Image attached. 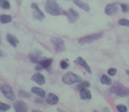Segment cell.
Masks as SVG:
<instances>
[{
	"label": "cell",
	"mask_w": 129,
	"mask_h": 112,
	"mask_svg": "<svg viewBox=\"0 0 129 112\" xmlns=\"http://www.w3.org/2000/svg\"><path fill=\"white\" fill-rule=\"evenodd\" d=\"M30 61L31 62L33 63H36V64H38V63H40V61H41V59L40 58L39 55L35 54V53H33V54H30Z\"/></svg>",
	"instance_id": "23"
},
{
	"label": "cell",
	"mask_w": 129,
	"mask_h": 112,
	"mask_svg": "<svg viewBox=\"0 0 129 112\" xmlns=\"http://www.w3.org/2000/svg\"><path fill=\"white\" fill-rule=\"evenodd\" d=\"M50 41L52 43V46L55 52L57 53H62L66 50V46H65V42L62 39L58 37H52L50 39Z\"/></svg>",
	"instance_id": "5"
},
{
	"label": "cell",
	"mask_w": 129,
	"mask_h": 112,
	"mask_svg": "<svg viewBox=\"0 0 129 112\" xmlns=\"http://www.w3.org/2000/svg\"><path fill=\"white\" fill-rule=\"evenodd\" d=\"M73 3L77 5L78 8L82 9V10L85 11V12H90V6H89L88 4L84 3V2L81 1V0H73Z\"/></svg>",
	"instance_id": "14"
},
{
	"label": "cell",
	"mask_w": 129,
	"mask_h": 112,
	"mask_svg": "<svg viewBox=\"0 0 129 112\" xmlns=\"http://www.w3.org/2000/svg\"><path fill=\"white\" fill-rule=\"evenodd\" d=\"M0 8L4 10H9L11 8V5L7 0H0Z\"/></svg>",
	"instance_id": "21"
},
{
	"label": "cell",
	"mask_w": 129,
	"mask_h": 112,
	"mask_svg": "<svg viewBox=\"0 0 129 112\" xmlns=\"http://www.w3.org/2000/svg\"><path fill=\"white\" fill-rule=\"evenodd\" d=\"M118 24L122 26H129V19H120L118 21Z\"/></svg>",
	"instance_id": "25"
},
{
	"label": "cell",
	"mask_w": 129,
	"mask_h": 112,
	"mask_svg": "<svg viewBox=\"0 0 129 112\" xmlns=\"http://www.w3.org/2000/svg\"><path fill=\"white\" fill-rule=\"evenodd\" d=\"M0 44H1V32H0Z\"/></svg>",
	"instance_id": "34"
},
{
	"label": "cell",
	"mask_w": 129,
	"mask_h": 112,
	"mask_svg": "<svg viewBox=\"0 0 129 112\" xmlns=\"http://www.w3.org/2000/svg\"><path fill=\"white\" fill-rule=\"evenodd\" d=\"M74 63H75L76 65H78V66L83 67L89 74H91V68H90V67L89 66V64L86 62V61H84L82 57H77V59L74 61Z\"/></svg>",
	"instance_id": "9"
},
{
	"label": "cell",
	"mask_w": 129,
	"mask_h": 112,
	"mask_svg": "<svg viewBox=\"0 0 129 112\" xmlns=\"http://www.w3.org/2000/svg\"><path fill=\"white\" fill-rule=\"evenodd\" d=\"M11 109L10 104L5 103V102H0V111H7Z\"/></svg>",
	"instance_id": "24"
},
{
	"label": "cell",
	"mask_w": 129,
	"mask_h": 112,
	"mask_svg": "<svg viewBox=\"0 0 129 112\" xmlns=\"http://www.w3.org/2000/svg\"><path fill=\"white\" fill-rule=\"evenodd\" d=\"M35 69L37 70V71H41V70L43 69V68L41 67V64H37V66L35 67Z\"/></svg>",
	"instance_id": "31"
},
{
	"label": "cell",
	"mask_w": 129,
	"mask_h": 112,
	"mask_svg": "<svg viewBox=\"0 0 129 112\" xmlns=\"http://www.w3.org/2000/svg\"><path fill=\"white\" fill-rule=\"evenodd\" d=\"M12 20V16L8 15V14H2L0 15V22L2 24H9Z\"/></svg>",
	"instance_id": "18"
},
{
	"label": "cell",
	"mask_w": 129,
	"mask_h": 112,
	"mask_svg": "<svg viewBox=\"0 0 129 112\" xmlns=\"http://www.w3.org/2000/svg\"><path fill=\"white\" fill-rule=\"evenodd\" d=\"M1 90L3 92L4 95L6 97L8 100L10 101H14L16 98L15 95H14L13 91H12V88L11 86H9L8 84H4L1 86Z\"/></svg>",
	"instance_id": "6"
},
{
	"label": "cell",
	"mask_w": 129,
	"mask_h": 112,
	"mask_svg": "<svg viewBox=\"0 0 129 112\" xmlns=\"http://www.w3.org/2000/svg\"><path fill=\"white\" fill-rule=\"evenodd\" d=\"M62 14L66 16L67 19L70 23H75L79 19V14L73 9H69L68 11H64L62 12Z\"/></svg>",
	"instance_id": "7"
},
{
	"label": "cell",
	"mask_w": 129,
	"mask_h": 112,
	"mask_svg": "<svg viewBox=\"0 0 129 112\" xmlns=\"http://www.w3.org/2000/svg\"><path fill=\"white\" fill-rule=\"evenodd\" d=\"M31 92L34 94H35L36 95L40 96L41 98H43V97L46 96V92L41 88H38V87H33L31 88Z\"/></svg>",
	"instance_id": "16"
},
{
	"label": "cell",
	"mask_w": 129,
	"mask_h": 112,
	"mask_svg": "<svg viewBox=\"0 0 129 112\" xmlns=\"http://www.w3.org/2000/svg\"><path fill=\"white\" fill-rule=\"evenodd\" d=\"M31 80H32L33 82H36V83L39 84V85H43V84H45V82H46L44 75H41V74H40V73L34 74V75L32 76V78H31Z\"/></svg>",
	"instance_id": "12"
},
{
	"label": "cell",
	"mask_w": 129,
	"mask_h": 112,
	"mask_svg": "<svg viewBox=\"0 0 129 112\" xmlns=\"http://www.w3.org/2000/svg\"><path fill=\"white\" fill-rule=\"evenodd\" d=\"M6 39H7V41H8V42L10 43L11 45H12V46H14V47H16V46H18V44L19 43V39H18L14 35H12V34H10V33L7 34Z\"/></svg>",
	"instance_id": "17"
},
{
	"label": "cell",
	"mask_w": 129,
	"mask_h": 112,
	"mask_svg": "<svg viewBox=\"0 0 129 112\" xmlns=\"http://www.w3.org/2000/svg\"><path fill=\"white\" fill-rule=\"evenodd\" d=\"M52 63H53V59H44V60H41L40 61V63H38V64H41L43 68L47 69V68H48L51 66Z\"/></svg>",
	"instance_id": "19"
},
{
	"label": "cell",
	"mask_w": 129,
	"mask_h": 112,
	"mask_svg": "<svg viewBox=\"0 0 129 112\" xmlns=\"http://www.w3.org/2000/svg\"><path fill=\"white\" fill-rule=\"evenodd\" d=\"M103 37V33L102 32H99V33H92V34H89V35L83 36V37L80 38L78 39V44L83 46L85 44H90V43L96 41L98 39H101Z\"/></svg>",
	"instance_id": "4"
},
{
	"label": "cell",
	"mask_w": 129,
	"mask_h": 112,
	"mask_svg": "<svg viewBox=\"0 0 129 112\" xmlns=\"http://www.w3.org/2000/svg\"><path fill=\"white\" fill-rule=\"evenodd\" d=\"M100 83L103 85H111L112 83V81L106 75H102V76L100 78Z\"/></svg>",
	"instance_id": "20"
},
{
	"label": "cell",
	"mask_w": 129,
	"mask_h": 112,
	"mask_svg": "<svg viewBox=\"0 0 129 112\" xmlns=\"http://www.w3.org/2000/svg\"><path fill=\"white\" fill-rule=\"evenodd\" d=\"M45 10L48 14L52 16H59L62 13V11L61 10L56 0H47Z\"/></svg>",
	"instance_id": "2"
},
{
	"label": "cell",
	"mask_w": 129,
	"mask_h": 112,
	"mask_svg": "<svg viewBox=\"0 0 129 112\" xmlns=\"http://www.w3.org/2000/svg\"><path fill=\"white\" fill-rule=\"evenodd\" d=\"M13 108L15 109V111L17 112H26L28 110L26 103L25 102H23V101H17L14 103Z\"/></svg>",
	"instance_id": "10"
},
{
	"label": "cell",
	"mask_w": 129,
	"mask_h": 112,
	"mask_svg": "<svg viewBox=\"0 0 129 112\" xmlns=\"http://www.w3.org/2000/svg\"><path fill=\"white\" fill-rule=\"evenodd\" d=\"M118 5L117 4H109L105 7V13L106 15H112L113 13L118 12Z\"/></svg>",
	"instance_id": "11"
},
{
	"label": "cell",
	"mask_w": 129,
	"mask_h": 112,
	"mask_svg": "<svg viewBox=\"0 0 129 112\" xmlns=\"http://www.w3.org/2000/svg\"><path fill=\"white\" fill-rule=\"evenodd\" d=\"M62 82L66 85H72L75 83H79L82 82V79L79 75H76V74L72 73V72H68V73L64 74L61 77Z\"/></svg>",
	"instance_id": "3"
},
{
	"label": "cell",
	"mask_w": 129,
	"mask_h": 112,
	"mask_svg": "<svg viewBox=\"0 0 129 112\" xmlns=\"http://www.w3.org/2000/svg\"><path fill=\"white\" fill-rule=\"evenodd\" d=\"M1 56H3V53H2L1 50H0V57H1Z\"/></svg>",
	"instance_id": "33"
},
{
	"label": "cell",
	"mask_w": 129,
	"mask_h": 112,
	"mask_svg": "<svg viewBox=\"0 0 129 112\" xmlns=\"http://www.w3.org/2000/svg\"><path fill=\"white\" fill-rule=\"evenodd\" d=\"M19 95H20L21 97H27V98H30L31 97V95L28 93H26V91H23V90H20L19 92Z\"/></svg>",
	"instance_id": "30"
},
{
	"label": "cell",
	"mask_w": 129,
	"mask_h": 112,
	"mask_svg": "<svg viewBox=\"0 0 129 112\" xmlns=\"http://www.w3.org/2000/svg\"><path fill=\"white\" fill-rule=\"evenodd\" d=\"M116 108H117V110L119 112H126L127 111V107H126V105H124V104H118V105L116 106Z\"/></svg>",
	"instance_id": "26"
},
{
	"label": "cell",
	"mask_w": 129,
	"mask_h": 112,
	"mask_svg": "<svg viewBox=\"0 0 129 112\" xmlns=\"http://www.w3.org/2000/svg\"><path fill=\"white\" fill-rule=\"evenodd\" d=\"M46 102L48 104H50V105H54L56 104L58 102H59V98L56 95L53 93H49L47 96V99H46Z\"/></svg>",
	"instance_id": "13"
},
{
	"label": "cell",
	"mask_w": 129,
	"mask_h": 112,
	"mask_svg": "<svg viewBox=\"0 0 129 112\" xmlns=\"http://www.w3.org/2000/svg\"><path fill=\"white\" fill-rule=\"evenodd\" d=\"M107 74H108L110 76H114V75L117 74V69L114 68H109L108 71H107Z\"/></svg>",
	"instance_id": "28"
},
{
	"label": "cell",
	"mask_w": 129,
	"mask_h": 112,
	"mask_svg": "<svg viewBox=\"0 0 129 112\" xmlns=\"http://www.w3.org/2000/svg\"><path fill=\"white\" fill-rule=\"evenodd\" d=\"M80 91V98L82 100H90L91 99V93L89 89L87 88H83V89L79 90Z\"/></svg>",
	"instance_id": "15"
},
{
	"label": "cell",
	"mask_w": 129,
	"mask_h": 112,
	"mask_svg": "<svg viewBox=\"0 0 129 112\" xmlns=\"http://www.w3.org/2000/svg\"><path fill=\"white\" fill-rule=\"evenodd\" d=\"M90 86V83L89 82H80L79 84L77 85V88L78 90L83 89V88H88Z\"/></svg>",
	"instance_id": "22"
},
{
	"label": "cell",
	"mask_w": 129,
	"mask_h": 112,
	"mask_svg": "<svg viewBox=\"0 0 129 112\" xmlns=\"http://www.w3.org/2000/svg\"><path fill=\"white\" fill-rule=\"evenodd\" d=\"M126 74L129 76V69H126Z\"/></svg>",
	"instance_id": "32"
},
{
	"label": "cell",
	"mask_w": 129,
	"mask_h": 112,
	"mask_svg": "<svg viewBox=\"0 0 129 112\" xmlns=\"http://www.w3.org/2000/svg\"><path fill=\"white\" fill-rule=\"evenodd\" d=\"M120 7H121V10L124 13H126V12H129V5L127 4H121L120 5Z\"/></svg>",
	"instance_id": "27"
},
{
	"label": "cell",
	"mask_w": 129,
	"mask_h": 112,
	"mask_svg": "<svg viewBox=\"0 0 129 112\" xmlns=\"http://www.w3.org/2000/svg\"><path fill=\"white\" fill-rule=\"evenodd\" d=\"M31 8L34 11V13H33V17H34V19H37V20H41V21L45 19L44 13L40 10V8H39V6H38L37 4L33 3L32 5H31Z\"/></svg>",
	"instance_id": "8"
},
{
	"label": "cell",
	"mask_w": 129,
	"mask_h": 112,
	"mask_svg": "<svg viewBox=\"0 0 129 112\" xmlns=\"http://www.w3.org/2000/svg\"><path fill=\"white\" fill-rule=\"evenodd\" d=\"M110 91L117 96H129V88L119 82H114V83L111 87Z\"/></svg>",
	"instance_id": "1"
},
{
	"label": "cell",
	"mask_w": 129,
	"mask_h": 112,
	"mask_svg": "<svg viewBox=\"0 0 129 112\" xmlns=\"http://www.w3.org/2000/svg\"><path fill=\"white\" fill-rule=\"evenodd\" d=\"M60 66H61V69H67L69 68V63L66 61H61L60 62Z\"/></svg>",
	"instance_id": "29"
}]
</instances>
